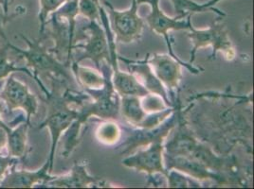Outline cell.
<instances>
[{
    "label": "cell",
    "mask_w": 254,
    "mask_h": 189,
    "mask_svg": "<svg viewBox=\"0 0 254 189\" xmlns=\"http://www.w3.org/2000/svg\"><path fill=\"white\" fill-rule=\"evenodd\" d=\"M79 15L78 0H68L53 12L46 23L41 38L53 39L54 46L49 48L62 63L70 66L73 59V46Z\"/></svg>",
    "instance_id": "1"
},
{
    "label": "cell",
    "mask_w": 254,
    "mask_h": 189,
    "mask_svg": "<svg viewBox=\"0 0 254 189\" xmlns=\"http://www.w3.org/2000/svg\"><path fill=\"white\" fill-rule=\"evenodd\" d=\"M52 83L53 90L51 92L46 88L42 82L38 84L46 95L47 105V114L42 123L38 126V130L47 128L50 132L51 151L47 160L50 163L51 173L54 166L55 153L59 140L78 116V108L70 104L64 96L63 92L61 93L59 90L60 85L64 83L60 81H52Z\"/></svg>",
    "instance_id": "2"
},
{
    "label": "cell",
    "mask_w": 254,
    "mask_h": 189,
    "mask_svg": "<svg viewBox=\"0 0 254 189\" xmlns=\"http://www.w3.org/2000/svg\"><path fill=\"white\" fill-rule=\"evenodd\" d=\"M22 40L26 43L27 48H21L13 44L7 42L10 51L20 55L26 61L27 67L32 71V79L37 81L40 76H46L51 81H60L64 84L71 83L74 80L70 72V66L60 62L53 53L43 45V39H31L24 34H19Z\"/></svg>",
    "instance_id": "3"
},
{
    "label": "cell",
    "mask_w": 254,
    "mask_h": 189,
    "mask_svg": "<svg viewBox=\"0 0 254 189\" xmlns=\"http://www.w3.org/2000/svg\"><path fill=\"white\" fill-rule=\"evenodd\" d=\"M136 1H137L138 6L143 3H146L150 6L151 10H150L148 15L145 18V21L147 23V25L152 32L161 35L164 38L167 48L169 50L170 56H172L174 59L179 61L186 69H188L190 71V73L194 74V75L201 73L203 71L202 68L200 67L198 68V67L194 66L193 64L183 62L178 57V55L175 54L173 50V47H172L173 43L170 38L169 32L172 31H175V32H178V31L189 32L190 31V28L192 27L191 22H190L191 15H189L183 19H179L177 17H170L160 9V7H159L160 0H136Z\"/></svg>",
    "instance_id": "4"
},
{
    "label": "cell",
    "mask_w": 254,
    "mask_h": 189,
    "mask_svg": "<svg viewBox=\"0 0 254 189\" xmlns=\"http://www.w3.org/2000/svg\"><path fill=\"white\" fill-rule=\"evenodd\" d=\"M222 19L223 17L218 18L208 29L196 30L193 26L190 28L188 37L192 44V48L190 51V61L188 63L193 64L197 50L209 47L212 48L209 60H215V56L219 51L223 53L225 59L228 61H233L235 58V47L230 39Z\"/></svg>",
    "instance_id": "5"
},
{
    "label": "cell",
    "mask_w": 254,
    "mask_h": 189,
    "mask_svg": "<svg viewBox=\"0 0 254 189\" xmlns=\"http://www.w3.org/2000/svg\"><path fill=\"white\" fill-rule=\"evenodd\" d=\"M82 48L84 53L75 61L81 63L90 60L95 63L101 71V64L104 62L111 64V53L107 41L106 32L101 21H88L78 32L76 30L73 50Z\"/></svg>",
    "instance_id": "6"
},
{
    "label": "cell",
    "mask_w": 254,
    "mask_h": 189,
    "mask_svg": "<svg viewBox=\"0 0 254 189\" xmlns=\"http://www.w3.org/2000/svg\"><path fill=\"white\" fill-rule=\"evenodd\" d=\"M109 19L111 32L116 37L115 43L130 44L138 41L143 34L145 21L138 15V5L136 0L126 11H118L108 1H104Z\"/></svg>",
    "instance_id": "7"
},
{
    "label": "cell",
    "mask_w": 254,
    "mask_h": 189,
    "mask_svg": "<svg viewBox=\"0 0 254 189\" xmlns=\"http://www.w3.org/2000/svg\"><path fill=\"white\" fill-rule=\"evenodd\" d=\"M0 101L4 103L7 110L12 113L18 110L23 111L27 122L31 123L32 117L35 116L39 108V99L33 94L30 87L13 74L7 77L0 89Z\"/></svg>",
    "instance_id": "8"
},
{
    "label": "cell",
    "mask_w": 254,
    "mask_h": 189,
    "mask_svg": "<svg viewBox=\"0 0 254 189\" xmlns=\"http://www.w3.org/2000/svg\"><path fill=\"white\" fill-rule=\"evenodd\" d=\"M181 105L180 99L178 98L175 105V110L172 115L165 119L159 126L151 129H138L130 133V136L127 141L122 143L119 148H122L121 153L129 155L135 152L139 147H145L154 142H163L169 136L172 130L177 126L179 121V116Z\"/></svg>",
    "instance_id": "9"
},
{
    "label": "cell",
    "mask_w": 254,
    "mask_h": 189,
    "mask_svg": "<svg viewBox=\"0 0 254 189\" xmlns=\"http://www.w3.org/2000/svg\"><path fill=\"white\" fill-rule=\"evenodd\" d=\"M126 168L144 172L152 179L157 174L166 177L168 170L164 164V143L154 142L143 149L136 150L122 161Z\"/></svg>",
    "instance_id": "10"
},
{
    "label": "cell",
    "mask_w": 254,
    "mask_h": 189,
    "mask_svg": "<svg viewBox=\"0 0 254 189\" xmlns=\"http://www.w3.org/2000/svg\"><path fill=\"white\" fill-rule=\"evenodd\" d=\"M148 63L159 82L166 88L173 104L176 105L179 98L176 94L180 91L183 65L169 54L159 53L148 58Z\"/></svg>",
    "instance_id": "11"
},
{
    "label": "cell",
    "mask_w": 254,
    "mask_h": 189,
    "mask_svg": "<svg viewBox=\"0 0 254 189\" xmlns=\"http://www.w3.org/2000/svg\"><path fill=\"white\" fill-rule=\"evenodd\" d=\"M54 176L50 172V163L47 160L42 167L36 170L16 169V166L7 172L0 182L2 189H32L35 186L43 188Z\"/></svg>",
    "instance_id": "12"
},
{
    "label": "cell",
    "mask_w": 254,
    "mask_h": 189,
    "mask_svg": "<svg viewBox=\"0 0 254 189\" xmlns=\"http://www.w3.org/2000/svg\"><path fill=\"white\" fill-rule=\"evenodd\" d=\"M148 58L149 54H147L143 60L135 61L118 55V60L127 64L129 72L133 74L138 79V82L145 87L150 94L160 96L168 107H175L166 88L159 82V79L153 72L148 63Z\"/></svg>",
    "instance_id": "13"
},
{
    "label": "cell",
    "mask_w": 254,
    "mask_h": 189,
    "mask_svg": "<svg viewBox=\"0 0 254 189\" xmlns=\"http://www.w3.org/2000/svg\"><path fill=\"white\" fill-rule=\"evenodd\" d=\"M87 163L75 162L72 168L65 174L54 176L43 188L53 189H85V188H98L109 187L105 182L90 175L87 170Z\"/></svg>",
    "instance_id": "14"
},
{
    "label": "cell",
    "mask_w": 254,
    "mask_h": 189,
    "mask_svg": "<svg viewBox=\"0 0 254 189\" xmlns=\"http://www.w3.org/2000/svg\"><path fill=\"white\" fill-rule=\"evenodd\" d=\"M7 133V150L11 157L24 161L29 153V129L31 123L26 119L12 127L3 121Z\"/></svg>",
    "instance_id": "15"
},
{
    "label": "cell",
    "mask_w": 254,
    "mask_h": 189,
    "mask_svg": "<svg viewBox=\"0 0 254 189\" xmlns=\"http://www.w3.org/2000/svg\"><path fill=\"white\" fill-rule=\"evenodd\" d=\"M148 114L141 106V97L135 95L121 96L120 115L127 124L134 128H140Z\"/></svg>",
    "instance_id": "16"
},
{
    "label": "cell",
    "mask_w": 254,
    "mask_h": 189,
    "mask_svg": "<svg viewBox=\"0 0 254 189\" xmlns=\"http://www.w3.org/2000/svg\"><path fill=\"white\" fill-rule=\"evenodd\" d=\"M70 70L77 84L80 87L84 88V90L101 89L106 84V77L98 69L83 66L73 61L70 64Z\"/></svg>",
    "instance_id": "17"
},
{
    "label": "cell",
    "mask_w": 254,
    "mask_h": 189,
    "mask_svg": "<svg viewBox=\"0 0 254 189\" xmlns=\"http://www.w3.org/2000/svg\"><path fill=\"white\" fill-rule=\"evenodd\" d=\"M121 137V128L113 120H107V122L100 124L96 131V137L98 141L106 146L116 145L119 143Z\"/></svg>",
    "instance_id": "18"
},
{
    "label": "cell",
    "mask_w": 254,
    "mask_h": 189,
    "mask_svg": "<svg viewBox=\"0 0 254 189\" xmlns=\"http://www.w3.org/2000/svg\"><path fill=\"white\" fill-rule=\"evenodd\" d=\"M9 47L7 42L0 47V82L4 81L11 74L15 72H23L32 78V71L27 66H17L9 58Z\"/></svg>",
    "instance_id": "19"
},
{
    "label": "cell",
    "mask_w": 254,
    "mask_h": 189,
    "mask_svg": "<svg viewBox=\"0 0 254 189\" xmlns=\"http://www.w3.org/2000/svg\"><path fill=\"white\" fill-rule=\"evenodd\" d=\"M68 0H39V12H38V21H39V34L42 35L46 23L48 21L50 15L57 11L62 5Z\"/></svg>",
    "instance_id": "20"
},
{
    "label": "cell",
    "mask_w": 254,
    "mask_h": 189,
    "mask_svg": "<svg viewBox=\"0 0 254 189\" xmlns=\"http://www.w3.org/2000/svg\"><path fill=\"white\" fill-rule=\"evenodd\" d=\"M99 0H78V10L87 21H101Z\"/></svg>",
    "instance_id": "21"
},
{
    "label": "cell",
    "mask_w": 254,
    "mask_h": 189,
    "mask_svg": "<svg viewBox=\"0 0 254 189\" xmlns=\"http://www.w3.org/2000/svg\"><path fill=\"white\" fill-rule=\"evenodd\" d=\"M168 179L169 188H200V183L195 182L194 179L185 176L182 172L176 169H169L166 175Z\"/></svg>",
    "instance_id": "22"
},
{
    "label": "cell",
    "mask_w": 254,
    "mask_h": 189,
    "mask_svg": "<svg viewBox=\"0 0 254 189\" xmlns=\"http://www.w3.org/2000/svg\"><path fill=\"white\" fill-rule=\"evenodd\" d=\"M20 161L18 159L11 157L9 154L8 155H1L0 154V182L4 176L7 174V172L11 169L12 167L17 166Z\"/></svg>",
    "instance_id": "23"
},
{
    "label": "cell",
    "mask_w": 254,
    "mask_h": 189,
    "mask_svg": "<svg viewBox=\"0 0 254 189\" xmlns=\"http://www.w3.org/2000/svg\"><path fill=\"white\" fill-rule=\"evenodd\" d=\"M7 21H8V15L5 13V11L3 10V7H2V4L0 2V37L2 39H4L5 42L9 41L5 34V32H4V26Z\"/></svg>",
    "instance_id": "24"
},
{
    "label": "cell",
    "mask_w": 254,
    "mask_h": 189,
    "mask_svg": "<svg viewBox=\"0 0 254 189\" xmlns=\"http://www.w3.org/2000/svg\"><path fill=\"white\" fill-rule=\"evenodd\" d=\"M6 147H7V133L3 126V120L0 119V154Z\"/></svg>",
    "instance_id": "25"
},
{
    "label": "cell",
    "mask_w": 254,
    "mask_h": 189,
    "mask_svg": "<svg viewBox=\"0 0 254 189\" xmlns=\"http://www.w3.org/2000/svg\"><path fill=\"white\" fill-rule=\"evenodd\" d=\"M13 0H5L4 1V4H3V10L5 11V13L8 15V13H9V7H10V5H11V2H12Z\"/></svg>",
    "instance_id": "26"
},
{
    "label": "cell",
    "mask_w": 254,
    "mask_h": 189,
    "mask_svg": "<svg viewBox=\"0 0 254 189\" xmlns=\"http://www.w3.org/2000/svg\"><path fill=\"white\" fill-rule=\"evenodd\" d=\"M3 82H4V81L0 82V89H1V87H2ZM1 113H2V103H1V101H0V119H1Z\"/></svg>",
    "instance_id": "27"
},
{
    "label": "cell",
    "mask_w": 254,
    "mask_h": 189,
    "mask_svg": "<svg viewBox=\"0 0 254 189\" xmlns=\"http://www.w3.org/2000/svg\"><path fill=\"white\" fill-rule=\"evenodd\" d=\"M4 1H5V0H0V2H1V4H2V6H3V4H4Z\"/></svg>",
    "instance_id": "28"
}]
</instances>
